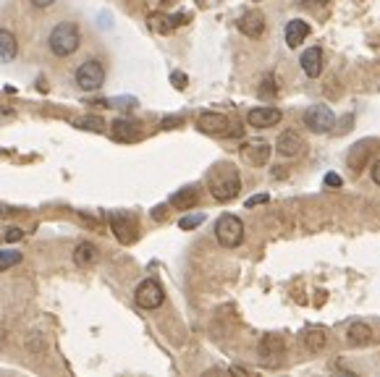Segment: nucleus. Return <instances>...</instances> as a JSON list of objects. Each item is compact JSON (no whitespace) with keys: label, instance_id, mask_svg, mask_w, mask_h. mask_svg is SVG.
Here are the masks:
<instances>
[{"label":"nucleus","instance_id":"nucleus-23","mask_svg":"<svg viewBox=\"0 0 380 377\" xmlns=\"http://www.w3.org/2000/svg\"><path fill=\"white\" fill-rule=\"evenodd\" d=\"M74 126L82 131H92V134H103L105 131V121L100 116H82L74 121Z\"/></svg>","mask_w":380,"mask_h":377},{"label":"nucleus","instance_id":"nucleus-18","mask_svg":"<svg viewBox=\"0 0 380 377\" xmlns=\"http://www.w3.org/2000/svg\"><path fill=\"white\" fill-rule=\"evenodd\" d=\"M309 37V24L302 21V19H291L286 24V45L288 47H299L304 40Z\"/></svg>","mask_w":380,"mask_h":377},{"label":"nucleus","instance_id":"nucleus-25","mask_svg":"<svg viewBox=\"0 0 380 377\" xmlns=\"http://www.w3.org/2000/svg\"><path fill=\"white\" fill-rule=\"evenodd\" d=\"M205 223V215L202 212H197V215H184L181 220H178V228L181 231H194L197 225H202Z\"/></svg>","mask_w":380,"mask_h":377},{"label":"nucleus","instance_id":"nucleus-35","mask_svg":"<svg viewBox=\"0 0 380 377\" xmlns=\"http://www.w3.org/2000/svg\"><path fill=\"white\" fill-rule=\"evenodd\" d=\"M302 3H304V6H325L328 0H302Z\"/></svg>","mask_w":380,"mask_h":377},{"label":"nucleus","instance_id":"nucleus-22","mask_svg":"<svg viewBox=\"0 0 380 377\" xmlns=\"http://www.w3.org/2000/svg\"><path fill=\"white\" fill-rule=\"evenodd\" d=\"M302 341H304V346H307L312 353H318L325 349V343H328V338H325V330L322 328H307L304 333H302Z\"/></svg>","mask_w":380,"mask_h":377},{"label":"nucleus","instance_id":"nucleus-15","mask_svg":"<svg viewBox=\"0 0 380 377\" xmlns=\"http://www.w3.org/2000/svg\"><path fill=\"white\" fill-rule=\"evenodd\" d=\"M187 13H178V16H163V13H153L150 16V29L153 32H163V35H168L171 29H176V26H181V24H187Z\"/></svg>","mask_w":380,"mask_h":377},{"label":"nucleus","instance_id":"nucleus-2","mask_svg":"<svg viewBox=\"0 0 380 377\" xmlns=\"http://www.w3.org/2000/svg\"><path fill=\"white\" fill-rule=\"evenodd\" d=\"M79 45H82V32H79V26L74 21H60L50 29L48 47L53 55L69 58V55H74L79 50Z\"/></svg>","mask_w":380,"mask_h":377},{"label":"nucleus","instance_id":"nucleus-21","mask_svg":"<svg viewBox=\"0 0 380 377\" xmlns=\"http://www.w3.org/2000/svg\"><path fill=\"white\" fill-rule=\"evenodd\" d=\"M16 55H19V42H16L13 32L0 29V63H11Z\"/></svg>","mask_w":380,"mask_h":377},{"label":"nucleus","instance_id":"nucleus-36","mask_svg":"<svg viewBox=\"0 0 380 377\" xmlns=\"http://www.w3.org/2000/svg\"><path fill=\"white\" fill-rule=\"evenodd\" d=\"M8 212H13V207H3V204H0V215H8Z\"/></svg>","mask_w":380,"mask_h":377},{"label":"nucleus","instance_id":"nucleus-1","mask_svg":"<svg viewBox=\"0 0 380 377\" xmlns=\"http://www.w3.org/2000/svg\"><path fill=\"white\" fill-rule=\"evenodd\" d=\"M207 188L213 194V200L218 202H231L239 197L241 191V178H239V170L231 163H218L207 173Z\"/></svg>","mask_w":380,"mask_h":377},{"label":"nucleus","instance_id":"nucleus-34","mask_svg":"<svg viewBox=\"0 0 380 377\" xmlns=\"http://www.w3.org/2000/svg\"><path fill=\"white\" fill-rule=\"evenodd\" d=\"M32 3H35L37 8H50V6L55 3V0H32Z\"/></svg>","mask_w":380,"mask_h":377},{"label":"nucleus","instance_id":"nucleus-8","mask_svg":"<svg viewBox=\"0 0 380 377\" xmlns=\"http://www.w3.org/2000/svg\"><path fill=\"white\" fill-rule=\"evenodd\" d=\"M304 126L315 134H325L336 126V116L328 105H312L304 110Z\"/></svg>","mask_w":380,"mask_h":377},{"label":"nucleus","instance_id":"nucleus-13","mask_svg":"<svg viewBox=\"0 0 380 377\" xmlns=\"http://www.w3.org/2000/svg\"><path fill=\"white\" fill-rule=\"evenodd\" d=\"M304 147H307V144H304V139L299 137L297 131H284V134L278 137V141H275V150L284 155V157H297Z\"/></svg>","mask_w":380,"mask_h":377},{"label":"nucleus","instance_id":"nucleus-24","mask_svg":"<svg viewBox=\"0 0 380 377\" xmlns=\"http://www.w3.org/2000/svg\"><path fill=\"white\" fill-rule=\"evenodd\" d=\"M21 262V252H13V249H0V272H6L8 268Z\"/></svg>","mask_w":380,"mask_h":377},{"label":"nucleus","instance_id":"nucleus-5","mask_svg":"<svg viewBox=\"0 0 380 377\" xmlns=\"http://www.w3.org/2000/svg\"><path fill=\"white\" fill-rule=\"evenodd\" d=\"M197 129L210 134V137H241V126L239 129H231V121L223 113H200L197 118Z\"/></svg>","mask_w":380,"mask_h":377},{"label":"nucleus","instance_id":"nucleus-27","mask_svg":"<svg viewBox=\"0 0 380 377\" xmlns=\"http://www.w3.org/2000/svg\"><path fill=\"white\" fill-rule=\"evenodd\" d=\"M260 94H262V97H273V94H275V82H273V76H268V79L262 82Z\"/></svg>","mask_w":380,"mask_h":377},{"label":"nucleus","instance_id":"nucleus-26","mask_svg":"<svg viewBox=\"0 0 380 377\" xmlns=\"http://www.w3.org/2000/svg\"><path fill=\"white\" fill-rule=\"evenodd\" d=\"M328 188H338V186H344V178L338 176V173H325V181H322Z\"/></svg>","mask_w":380,"mask_h":377},{"label":"nucleus","instance_id":"nucleus-3","mask_svg":"<svg viewBox=\"0 0 380 377\" xmlns=\"http://www.w3.org/2000/svg\"><path fill=\"white\" fill-rule=\"evenodd\" d=\"M215 238H218L221 247L236 249L244 241V223H241V218L231 215V212L221 215L218 223H215Z\"/></svg>","mask_w":380,"mask_h":377},{"label":"nucleus","instance_id":"nucleus-29","mask_svg":"<svg viewBox=\"0 0 380 377\" xmlns=\"http://www.w3.org/2000/svg\"><path fill=\"white\" fill-rule=\"evenodd\" d=\"M21 238H24V231H21V228H8V231H6V241H8V244H16V241H21Z\"/></svg>","mask_w":380,"mask_h":377},{"label":"nucleus","instance_id":"nucleus-16","mask_svg":"<svg viewBox=\"0 0 380 377\" xmlns=\"http://www.w3.org/2000/svg\"><path fill=\"white\" fill-rule=\"evenodd\" d=\"M241 155H244L247 163L260 168V165H265L268 157H270V144H268V141H252V144H247V147L241 150Z\"/></svg>","mask_w":380,"mask_h":377},{"label":"nucleus","instance_id":"nucleus-33","mask_svg":"<svg viewBox=\"0 0 380 377\" xmlns=\"http://www.w3.org/2000/svg\"><path fill=\"white\" fill-rule=\"evenodd\" d=\"M153 218H155V220H163V218H166V204L155 207V210H153Z\"/></svg>","mask_w":380,"mask_h":377},{"label":"nucleus","instance_id":"nucleus-37","mask_svg":"<svg viewBox=\"0 0 380 377\" xmlns=\"http://www.w3.org/2000/svg\"><path fill=\"white\" fill-rule=\"evenodd\" d=\"M0 341H3V338H0Z\"/></svg>","mask_w":380,"mask_h":377},{"label":"nucleus","instance_id":"nucleus-28","mask_svg":"<svg viewBox=\"0 0 380 377\" xmlns=\"http://www.w3.org/2000/svg\"><path fill=\"white\" fill-rule=\"evenodd\" d=\"M171 82H173V87H176V89H187V73L173 71V73H171Z\"/></svg>","mask_w":380,"mask_h":377},{"label":"nucleus","instance_id":"nucleus-10","mask_svg":"<svg viewBox=\"0 0 380 377\" xmlns=\"http://www.w3.org/2000/svg\"><path fill=\"white\" fill-rule=\"evenodd\" d=\"M110 137L116 141H139L142 139V126L137 121H129V118H116L110 123Z\"/></svg>","mask_w":380,"mask_h":377},{"label":"nucleus","instance_id":"nucleus-31","mask_svg":"<svg viewBox=\"0 0 380 377\" xmlns=\"http://www.w3.org/2000/svg\"><path fill=\"white\" fill-rule=\"evenodd\" d=\"M370 176H372V181H375V184L380 186V160L372 165V168H370Z\"/></svg>","mask_w":380,"mask_h":377},{"label":"nucleus","instance_id":"nucleus-19","mask_svg":"<svg viewBox=\"0 0 380 377\" xmlns=\"http://www.w3.org/2000/svg\"><path fill=\"white\" fill-rule=\"evenodd\" d=\"M100 257V252L92 241H79L76 247H74V262L79 265V268H92Z\"/></svg>","mask_w":380,"mask_h":377},{"label":"nucleus","instance_id":"nucleus-20","mask_svg":"<svg viewBox=\"0 0 380 377\" xmlns=\"http://www.w3.org/2000/svg\"><path fill=\"white\" fill-rule=\"evenodd\" d=\"M200 202V191L194 186H184V188H178L176 194L171 197V204L176 207V210H191L194 204Z\"/></svg>","mask_w":380,"mask_h":377},{"label":"nucleus","instance_id":"nucleus-17","mask_svg":"<svg viewBox=\"0 0 380 377\" xmlns=\"http://www.w3.org/2000/svg\"><path fill=\"white\" fill-rule=\"evenodd\" d=\"M346 341L352 343V346H356V349H362V346H370V343L375 341V335H372L370 325H365V322H352L349 330H346Z\"/></svg>","mask_w":380,"mask_h":377},{"label":"nucleus","instance_id":"nucleus-4","mask_svg":"<svg viewBox=\"0 0 380 377\" xmlns=\"http://www.w3.org/2000/svg\"><path fill=\"white\" fill-rule=\"evenodd\" d=\"M74 79L82 92H97L105 84V66L100 60H84L74 73Z\"/></svg>","mask_w":380,"mask_h":377},{"label":"nucleus","instance_id":"nucleus-7","mask_svg":"<svg viewBox=\"0 0 380 377\" xmlns=\"http://www.w3.org/2000/svg\"><path fill=\"white\" fill-rule=\"evenodd\" d=\"M110 228H113V234H116V238H119L121 244H134L137 236H139L137 218H134L131 212H123V210L110 215Z\"/></svg>","mask_w":380,"mask_h":377},{"label":"nucleus","instance_id":"nucleus-14","mask_svg":"<svg viewBox=\"0 0 380 377\" xmlns=\"http://www.w3.org/2000/svg\"><path fill=\"white\" fill-rule=\"evenodd\" d=\"M302 71L307 73L309 79H318L322 73V50L320 47H307L304 53H302Z\"/></svg>","mask_w":380,"mask_h":377},{"label":"nucleus","instance_id":"nucleus-11","mask_svg":"<svg viewBox=\"0 0 380 377\" xmlns=\"http://www.w3.org/2000/svg\"><path fill=\"white\" fill-rule=\"evenodd\" d=\"M281 121V110L278 107H270V105H262V107H254L247 113V123L254 126V129H270Z\"/></svg>","mask_w":380,"mask_h":377},{"label":"nucleus","instance_id":"nucleus-9","mask_svg":"<svg viewBox=\"0 0 380 377\" xmlns=\"http://www.w3.org/2000/svg\"><path fill=\"white\" fill-rule=\"evenodd\" d=\"M257 353H260V362L265 367H278L281 365V359H284V353H286V343L281 335H265L260 341V349H257Z\"/></svg>","mask_w":380,"mask_h":377},{"label":"nucleus","instance_id":"nucleus-30","mask_svg":"<svg viewBox=\"0 0 380 377\" xmlns=\"http://www.w3.org/2000/svg\"><path fill=\"white\" fill-rule=\"evenodd\" d=\"M265 202H268V194H254V197L247 200V207H257V204H265Z\"/></svg>","mask_w":380,"mask_h":377},{"label":"nucleus","instance_id":"nucleus-12","mask_svg":"<svg viewBox=\"0 0 380 377\" xmlns=\"http://www.w3.org/2000/svg\"><path fill=\"white\" fill-rule=\"evenodd\" d=\"M236 26L241 35L257 40V37H262V32H265V16H262L260 11H247V13H241V19L236 21Z\"/></svg>","mask_w":380,"mask_h":377},{"label":"nucleus","instance_id":"nucleus-6","mask_svg":"<svg viewBox=\"0 0 380 377\" xmlns=\"http://www.w3.org/2000/svg\"><path fill=\"white\" fill-rule=\"evenodd\" d=\"M134 301H137V306H142V309H157V306H163V301H166L163 286L155 281V278H147V281H142L137 286Z\"/></svg>","mask_w":380,"mask_h":377},{"label":"nucleus","instance_id":"nucleus-32","mask_svg":"<svg viewBox=\"0 0 380 377\" xmlns=\"http://www.w3.org/2000/svg\"><path fill=\"white\" fill-rule=\"evenodd\" d=\"M178 123H181V118H166V121H163V129H176Z\"/></svg>","mask_w":380,"mask_h":377}]
</instances>
